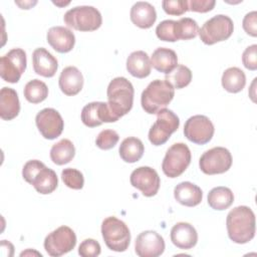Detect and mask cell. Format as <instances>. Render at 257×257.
Here are the masks:
<instances>
[{"mask_svg": "<svg viewBox=\"0 0 257 257\" xmlns=\"http://www.w3.org/2000/svg\"><path fill=\"white\" fill-rule=\"evenodd\" d=\"M229 238L237 244H245L255 236V215L251 208L238 206L232 209L226 219Z\"/></svg>", "mask_w": 257, "mask_h": 257, "instance_id": "1", "label": "cell"}, {"mask_svg": "<svg viewBox=\"0 0 257 257\" xmlns=\"http://www.w3.org/2000/svg\"><path fill=\"white\" fill-rule=\"evenodd\" d=\"M107 104L109 109L117 118L125 115L134 104V86L125 77L118 76L113 78L106 90Z\"/></svg>", "mask_w": 257, "mask_h": 257, "instance_id": "2", "label": "cell"}, {"mask_svg": "<svg viewBox=\"0 0 257 257\" xmlns=\"http://www.w3.org/2000/svg\"><path fill=\"white\" fill-rule=\"evenodd\" d=\"M175 88L166 80L155 79L144 89L141 103L144 110L150 114L158 113L173 100Z\"/></svg>", "mask_w": 257, "mask_h": 257, "instance_id": "3", "label": "cell"}, {"mask_svg": "<svg viewBox=\"0 0 257 257\" xmlns=\"http://www.w3.org/2000/svg\"><path fill=\"white\" fill-rule=\"evenodd\" d=\"M101 235L108 249L115 252H123L131 243V232L126 224L110 216L105 218L101 224Z\"/></svg>", "mask_w": 257, "mask_h": 257, "instance_id": "4", "label": "cell"}, {"mask_svg": "<svg viewBox=\"0 0 257 257\" xmlns=\"http://www.w3.org/2000/svg\"><path fill=\"white\" fill-rule=\"evenodd\" d=\"M64 23L78 31H94L101 26L100 12L93 6H76L69 9L63 16Z\"/></svg>", "mask_w": 257, "mask_h": 257, "instance_id": "5", "label": "cell"}, {"mask_svg": "<svg viewBox=\"0 0 257 257\" xmlns=\"http://www.w3.org/2000/svg\"><path fill=\"white\" fill-rule=\"evenodd\" d=\"M233 30L234 24L232 19L227 15L218 14L207 20L198 33L203 43L213 45L227 40L232 35Z\"/></svg>", "mask_w": 257, "mask_h": 257, "instance_id": "6", "label": "cell"}, {"mask_svg": "<svg viewBox=\"0 0 257 257\" xmlns=\"http://www.w3.org/2000/svg\"><path fill=\"white\" fill-rule=\"evenodd\" d=\"M191 152L184 143H176L171 146L163 160L162 170L169 178L181 176L191 163Z\"/></svg>", "mask_w": 257, "mask_h": 257, "instance_id": "7", "label": "cell"}, {"mask_svg": "<svg viewBox=\"0 0 257 257\" xmlns=\"http://www.w3.org/2000/svg\"><path fill=\"white\" fill-rule=\"evenodd\" d=\"M180 125L178 115L168 108H163L157 113V120L149 131V140L154 146H162L168 142L171 135Z\"/></svg>", "mask_w": 257, "mask_h": 257, "instance_id": "8", "label": "cell"}, {"mask_svg": "<svg viewBox=\"0 0 257 257\" xmlns=\"http://www.w3.org/2000/svg\"><path fill=\"white\" fill-rule=\"evenodd\" d=\"M43 245L48 255L59 257L75 247L76 235L68 226H60L45 237Z\"/></svg>", "mask_w": 257, "mask_h": 257, "instance_id": "9", "label": "cell"}, {"mask_svg": "<svg viewBox=\"0 0 257 257\" xmlns=\"http://www.w3.org/2000/svg\"><path fill=\"white\" fill-rule=\"evenodd\" d=\"M26 53L21 48H13L0 58L1 78L10 83L19 81L26 69Z\"/></svg>", "mask_w": 257, "mask_h": 257, "instance_id": "10", "label": "cell"}, {"mask_svg": "<svg viewBox=\"0 0 257 257\" xmlns=\"http://www.w3.org/2000/svg\"><path fill=\"white\" fill-rule=\"evenodd\" d=\"M199 166L201 171L206 175L223 174L232 166L231 153L223 147L212 148L201 156Z\"/></svg>", "mask_w": 257, "mask_h": 257, "instance_id": "11", "label": "cell"}, {"mask_svg": "<svg viewBox=\"0 0 257 257\" xmlns=\"http://www.w3.org/2000/svg\"><path fill=\"white\" fill-rule=\"evenodd\" d=\"M214 124L209 117L197 114L189 117L184 125V135L192 143L205 145L209 143L214 136Z\"/></svg>", "mask_w": 257, "mask_h": 257, "instance_id": "12", "label": "cell"}, {"mask_svg": "<svg viewBox=\"0 0 257 257\" xmlns=\"http://www.w3.org/2000/svg\"><path fill=\"white\" fill-rule=\"evenodd\" d=\"M38 131L46 140H54L58 138L64 127V121L60 113L51 107L43 108L35 117Z\"/></svg>", "mask_w": 257, "mask_h": 257, "instance_id": "13", "label": "cell"}, {"mask_svg": "<svg viewBox=\"0 0 257 257\" xmlns=\"http://www.w3.org/2000/svg\"><path fill=\"white\" fill-rule=\"evenodd\" d=\"M134 188L139 189L145 197L155 196L159 189L161 180L156 170L151 167H139L133 171L130 178Z\"/></svg>", "mask_w": 257, "mask_h": 257, "instance_id": "14", "label": "cell"}, {"mask_svg": "<svg viewBox=\"0 0 257 257\" xmlns=\"http://www.w3.org/2000/svg\"><path fill=\"white\" fill-rule=\"evenodd\" d=\"M135 251L140 257H158L165 251L164 238L156 231H144L136 239Z\"/></svg>", "mask_w": 257, "mask_h": 257, "instance_id": "15", "label": "cell"}, {"mask_svg": "<svg viewBox=\"0 0 257 257\" xmlns=\"http://www.w3.org/2000/svg\"><path fill=\"white\" fill-rule=\"evenodd\" d=\"M118 118L113 115L106 102L93 101L83 106L81 120L88 127H95L103 122H114Z\"/></svg>", "mask_w": 257, "mask_h": 257, "instance_id": "16", "label": "cell"}, {"mask_svg": "<svg viewBox=\"0 0 257 257\" xmlns=\"http://www.w3.org/2000/svg\"><path fill=\"white\" fill-rule=\"evenodd\" d=\"M46 39L49 45L59 53L71 51L75 44L73 32L64 26H53L49 28Z\"/></svg>", "mask_w": 257, "mask_h": 257, "instance_id": "17", "label": "cell"}, {"mask_svg": "<svg viewBox=\"0 0 257 257\" xmlns=\"http://www.w3.org/2000/svg\"><path fill=\"white\" fill-rule=\"evenodd\" d=\"M171 241L180 249H192L198 242V233L190 223L179 222L171 229Z\"/></svg>", "mask_w": 257, "mask_h": 257, "instance_id": "18", "label": "cell"}, {"mask_svg": "<svg viewBox=\"0 0 257 257\" xmlns=\"http://www.w3.org/2000/svg\"><path fill=\"white\" fill-rule=\"evenodd\" d=\"M34 71L43 77H52L58 68L57 59L45 48H36L32 53Z\"/></svg>", "mask_w": 257, "mask_h": 257, "instance_id": "19", "label": "cell"}, {"mask_svg": "<svg viewBox=\"0 0 257 257\" xmlns=\"http://www.w3.org/2000/svg\"><path fill=\"white\" fill-rule=\"evenodd\" d=\"M58 84L60 90L68 95L72 96L77 94L83 87V76L80 70L75 66H67L62 69Z\"/></svg>", "mask_w": 257, "mask_h": 257, "instance_id": "20", "label": "cell"}, {"mask_svg": "<svg viewBox=\"0 0 257 257\" xmlns=\"http://www.w3.org/2000/svg\"><path fill=\"white\" fill-rule=\"evenodd\" d=\"M131 20L132 22L143 29L151 28L157 19V12L155 7L144 1H139L131 8Z\"/></svg>", "mask_w": 257, "mask_h": 257, "instance_id": "21", "label": "cell"}, {"mask_svg": "<svg viewBox=\"0 0 257 257\" xmlns=\"http://www.w3.org/2000/svg\"><path fill=\"white\" fill-rule=\"evenodd\" d=\"M174 197L178 203L186 207H195L202 202L203 192L191 182H182L174 189Z\"/></svg>", "mask_w": 257, "mask_h": 257, "instance_id": "22", "label": "cell"}, {"mask_svg": "<svg viewBox=\"0 0 257 257\" xmlns=\"http://www.w3.org/2000/svg\"><path fill=\"white\" fill-rule=\"evenodd\" d=\"M20 111L17 92L10 87H3L0 91V116L4 120L15 118Z\"/></svg>", "mask_w": 257, "mask_h": 257, "instance_id": "23", "label": "cell"}, {"mask_svg": "<svg viewBox=\"0 0 257 257\" xmlns=\"http://www.w3.org/2000/svg\"><path fill=\"white\" fill-rule=\"evenodd\" d=\"M152 63L147 52L138 50L132 52L126 59V70L137 78H145L150 75Z\"/></svg>", "mask_w": 257, "mask_h": 257, "instance_id": "24", "label": "cell"}, {"mask_svg": "<svg viewBox=\"0 0 257 257\" xmlns=\"http://www.w3.org/2000/svg\"><path fill=\"white\" fill-rule=\"evenodd\" d=\"M151 63L159 72L168 74L177 67L178 56L176 52L170 48L159 47L153 52Z\"/></svg>", "mask_w": 257, "mask_h": 257, "instance_id": "25", "label": "cell"}, {"mask_svg": "<svg viewBox=\"0 0 257 257\" xmlns=\"http://www.w3.org/2000/svg\"><path fill=\"white\" fill-rule=\"evenodd\" d=\"M31 185L34 187V189L42 194L47 195L51 194L58 185V179L56 176V173L44 166L34 177Z\"/></svg>", "mask_w": 257, "mask_h": 257, "instance_id": "26", "label": "cell"}, {"mask_svg": "<svg viewBox=\"0 0 257 257\" xmlns=\"http://www.w3.org/2000/svg\"><path fill=\"white\" fill-rule=\"evenodd\" d=\"M145 147L143 142L135 137L124 139L118 149V153L122 161L125 163H136L140 161L144 155Z\"/></svg>", "mask_w": 257, "mask_h": 257, "instance_id": "27", "label": "cell"}, {"mask_svg": "<svg viewBox=\"0 0 257 257\" xmlns=\"http://www.w3.org/2000/svg\"><path fill=\"white\" fill-rule=\"evenodd\" d=\"M222 86L231 93L241 91L246 84V76L243 70L238 67L227 68L222 75Z\"/></svg>", "mask_w": 257, "mask_h": 257, "instance_id": "28", "label": "cell"}, {"mask_svg": "<svg viewBox=\"0 0 257 257\" xmlns=\"http://www.w3.org/2000/svg\"><path fill=\"white\" fill-rule=\"evenodd\" d=\"M234 202L233 192L227 187L213 188L208 194L209 206L217 211H223L228 209Z\"/></svg>", "mask_w": 257, "mask_h": 257, "instance_id": "29", "label": "cell"}, {"mask_svg": "<svg viewBox=\"0 0 257 257\" xmlns=\"http://www.w3.org/2000/svg\"><path fill=\"white\" fill-rule=\"evenodd\" d=\"M75 155V148L71 141L68 139H62L58 143L54 144L50 150L51 161L58 166L68 164Z\"/></svg>", "mask_w": 257, "mask_h": 257, "instance_id": "30", "label": "cell"}, {"mask_svg": "<svg viewBox=\"0 0 257 257\" xmlns=\"http://www.w3.org/2000/svg\"><path fill=\"white\" fill-rule=\"evenodd\" d=\"M23 93L27 101L31 103H39L46 99L48 95V87L43 81L32 79L26 83Z\"/></svg>", "mask_w": 257, "mask_h": 257, "instance_id": "31", "label": "cell"}, {"mask_svg": "<svg viewBox=\"0 0 257 257\" xmlns=\"http://www.w3.org/2000/svg\"><path fill=\"white\" fill-rule=\"evenodd\" d=\"M165 80L168 81L174 88L181 89L190 84L192 80V71L189 67L179 64L174 70L166 74Z\"/></svg>", "mask_w": 257, "mask_h": 257, "instance_id": "32", "label": "cell"}, {"mask_svg": "<svg viewBox=\"0 0 257 257\" xmlns=\"http://www.w3.org/2000/svg\"><path fill=\"white\" fill-rule=\"evenodd\" d=\"M198 32L199 26L194 19L190 17H184L176 21V36L178 40L193 39L197 36Z\"/></svg>", "mask_w": 257, "mask_h": 257, "instance_id": "33", "label": "cell"}, {"mask_svg": "<svg viewBox=\"0 0 257 257\" xmlns=\"http://www.w3.org/2000/svg\"><path fill=\"white\" fill-rule=\"evenodd\" d=\"M63 183L70 189L80 190L84 185V178L80 171L72 168H66L61 172Z\"/></svg>", "mask_w": 257, "mask_h": 257, "instance_id": "34", "label": "cell"}, {"mask_svg": "<svg viewBox=\"0 0 257 257\" xmlns=\"http://www.w3.org/2000/svg\"><path fill=\"white\" fill-rule=\"evenodd\" d=\"M157 37L162 41L175 42L177 41L176 36V21L175 20H164L158 24L156 28Z\"/></svg>", "mask_w": 257, "mask_h": 257, "instance_id": "35", "label": "cell"}, {"mask_svg": "<svg viewBox=\"0 0 257 257\" xmlns=\"http://www.w3.org/2000/svg\"><path fill=\"white\" fill-rule=\"evenodd\" d=\"M119 136L113 130H103L101 131L95 140V145L101 150H110L118 142Z\"/></svg>", "mask_w": 257, "mask_h": 257, "instance_id": "36", "label": "cell"}, {"mask_svg": "<svg viewBox=\"0 0 257 257\" xmlns=\"http://www.w3.org/2000/svg\"><path fill=\"white\" fill-rule=\"evenodd\" d=\"M162 7L167 14L175 16H180L189 10L186 0H164Z\"/></svg>", "mask_w": 257, "mask_h": 257, "instance_id": "37", "label": "cell"}, {"mask_svg": "<svg viewBox=\"0 0 257 257\" xmlns=\"http://www.w3.org/2000/svg\"><path fill=\"white\" fill-rule=\"evenodd\" d=\"M100 245L94 239H85L78 247V254L82 257H96L100 254Z\"/></svg>", "mask_w": 257, "mask_h": 257, "instance_id": "38", "label": "cell"}, {"mask_svg": "<svg viewBox=\"0 0 257 257\" xmlns=\"http://www.w3.org/2000/svg\"><path fill=\"white\" fill-rule=\"evenodd\" d=\"M45 165L38 161V160H30L27 163H25V165L23 166L22 169V177L23 179L29 183L31 185L34 177L36 176V174L44 167Z\"/></svg>", "mask_w": 257, "mask_h": 257, "instance_id": "39", "label": "cell"}, {"mask_svg": "<svg viewBox=\"0 0 257 257\" xmlns=\"http://www.w3.org/2000/svg\"><path fill=\"white\" fill-rule=\"evenodd\" d=\"M243 65L249 70L257 69V45L252 44L248 46L242 54Z\"/></svg>", "mask_w": 257, "mask_h": 257, "instance_id": "40", "label": "cell"}, {"mask_svg": "<svg viewBox=\"0 0 257 257\" xmlns=\"http://www.w3.org/2000/svg\"><path fill=\"white\" fill-rule=\"evenodd\" d=\"M244 31L253 37L257 36V12L252 11L247 13L242 21Z\"/></svg>", "mask_w": 257, "mask_h": 257, "instance_id": "41", "label": "cell"}, {"mask_svg": "<svg viewBox=\"0 0 257 257\" xmlns=\"http://www.w3.org/2000/svg\"><path fill=\"white\" fill-rule=\"evenodd\" d=\"M215 4V0H191L188 2V7L190 11L206 13L211 11Z\"/></svg>", "mask_w": 257, "mask_h": 257, "instance_id": "42", "label": "cell"}, {"mask_svg": "<svg viewBox=\"0 0 257 257\" xmlns=\"http://www.w3.org/2000/svg\"><path fill=\"white\" fill-rule=\"evenodd\" d=\"M15 3L18 5V6H20L21 7V9H30L33 5H35L37 2L35 1V2H31V1H29V2H18V1H15Z\"/></svg>", "mask_w": 257, "mask_h": 257, "instance_id": "43", "label": "cell"}]
</instances>
